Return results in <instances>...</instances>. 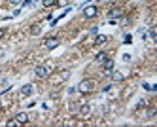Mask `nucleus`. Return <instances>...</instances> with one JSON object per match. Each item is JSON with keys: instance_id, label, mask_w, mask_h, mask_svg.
<instances>
[{"instance_id": "1", "label": "nucleus", "mask_w": 157, "mask_h": 127, "mask_svg": "<svg viewBox=\"0 0 157 127\" xmlns=\"http://www.w3.org/2000/svg\"><path fill=\"white\" fill-rule=\"evenodd\" d=\"M93 87H95V82L93 80H82L80 84H78V91L80 93H89V91H93Z\"/></svg>"}, {"instance_id": "2", "label": "nucleus", "mask_w": 157, "mask_h": 127, "mask_svg": "<svg viewBox=\"0 0 157 127\" xmlns=\"http://www.w3.org/2000/svg\"><path fill=\"white\" fill-rule=\"evenodd\" d=\"M49 66H46V65H38V66H34V74L36 76H40V78H46V76H49Z\"/></svg>"}, {"instance_id": "3", "label": "nucleus", "mask_w": 157, "mask_h": 127, "mask_svg": "<svg viewBox=\"0 0 157 127\" xmlns=\"http://www.w3.org/2000/svg\"><path fill=\"white\" fill-rule=\"evenodd\" d=\"M97 14H98V8H97V6H87V8L83 10V17H87V19L95 17Z\"/></svg>"}, {"instance_id": "4", "label": "nucleus", "mask_w": 157, "mask_h": 127, "mask_svg": "<svg viewBox=\"0 0 157 127\" xmlns=\"http://www.w3.org/2000/svg\"><path fill=\"white\" fill-rule=\"evenodd\" d=\"M106 76H108V78H112L114 82H123V78H125V74H123V72H117V70H110Z\"/></svg>"}, {"instance_id": "5", "label": "nucleus", "mask_w": 157, "mask_h": 127, "mask_svg": "<svg viewBox=\"0 0 157 127\" xmlns=\"http://www.w3.org/2000/svg\"><path fill=\"white\" fill-rule=\"evenodd\" d=\"M59 44H61V42H59V38H55V36H53V38H48L46 42H44V46H46L48 50H55Z\"/></svg>"}, {"instance_id": "6", "label": "nucleus", "mask_w": 157, "mask_h": 127, "mask_svg": "<svg viewBox=\"0 0 157 127\" xmlns=\"http://www.w3.org/2000/svg\"><path fill=\"white\" fill-rule=\"evenodd\" d=\"M29 120H30V118H29V114H27V112H19L17 116H15V121H17L19 125H23V123H29Z\"/></svg>"}, {"instance_id": "7", "label": "nucleus", "mask_w": 157, "mask_h": 127, "mask_svg": "<svg viewBox=\"0 0 157 127\" xmlns=\"http://www.w3.org/2000/svg\"><path fill=\"white\" fill-rule=\"evenodd\" d=\"M32 91H34V85H32V84H25L23 87H21V95L29 97V95H32Z\"/></svg>"}, {"instance_id": "8", "label": "nucleus", "mask_w": 157, "mask_h": 127, "mask_svg": "<svg viewBox=\"0 0 157 127\" xmlns=\"http://www.w3.org/2000/svg\"><path fill=\"white\" fill-rule=\"evenodd\" d=\"M102 66H104V70H106V72L114 70V61H112V59H104V61H102Z\"/></svg>"}, {"instance_id": "9", "label": "nucleus", "mask_w": 157, "mask_h": 127, "mask_svg": "<svg viewBox=\"0 0 157 127\" xmlns=\"http://www.w3.org/2000/svg\"><path fill=\"white\" fill-rule=\"evenodd\" d=\"M119 17H121V10L119 8L110 10V19H119Z\"/></svg>"}, {"instance_id": "10", "label": "nucleus", "mask_w": 157, "mask_h": 127, "mask_svg": "<svg viewBox=\"0 0 157 127\" xmlns=\"http://www.w3.org/2000/svg\"><path fill=\"white\" fill-rule=\"evenodd\" d=\"M42 32V29H40V25H32L30 27V34H32V36H38V34Z\"/></svg>"}, {"instance_id": "11", "label": "nucleus", "mask_w": 157, "mask_h": 127, "mask_svg": "<svg viewBox=\"0 0 157 127\" xmlns=\"http://www.w3.org/2000/svg\"><path fill=\"white\" fill-rule=\"evenodd\" d=\"M104 42H108V36H104V34H98V36H97V44H104Z\"/></svg>"}, {"instance_id": "12", "label": "nucleus", "mask_w": 157, "mask_h": 127, "mask_svg": "<svg viewBox=\"0 0 157 127\" xmlns=\"http://www.w3.org/2000/svg\"><path fill=\"white\" fill-rule=\"evenodd\" d=\"M42 4L46 6V8H49V6H55V4H57V0H42Z\"/></svg>"}, {"instance_id": "13", "label": "nucleus", "mask_w": 157, "mask_h": 127, "mask_svg": "<svg viewBox=\"0 0 157 127\" xmlns=\"http://www.w3.org/2000/svg\"><path fill=\"white\" fill-rule=\"evenodd\" d=\"M95 59H97L98 63H102V61L106 59V53H104V51H100V53H97V57H95Z\"/></svg>"}, {"instance_id": "14", "label": "nucleus", "mask_w": 157, "mask_h": 127, "mask_svg": "<svg viewBox=\"0 0 157 127\" xmlns=\"http://www.w3.org/2000/svg\"><path fill=\"white\" fill-rule=\"evenodd\" d=\"M155 112H157V110H155V108L151 106V108L148 110V118H153V116H155Z\"/></svg>"}, {"instance_id": "15", "label": "nucleus", "mask_w": 157, "mask_h": 127, "mask_svg": "<svg viewBox=\"0 0 157 127\" xmlns=\"http://www.w3.org/2000/svg\"><path fill=\"white\" fill-rule=\"evenodd\" d=\"M131 40H132L131 34H125V44H131Z\"/></svg>"}, {"instance_id": "16", "label": "nucleus", "mask_w": 157, "mask_h": 127, "mask_svg": "<svg viewBox=\"0 0 157 127\" xmlns=\"http://www.w3.org/2000/svg\"><path fill=\"white\" fill-rule=\"evenodd\" d=\"M21 2H23V0H10V4H15V6L21 4Z\"/></svg>"}, {"instance_id": "17", "label": "nucleus", "mask_w": 157, "mask_h": 127, "mask_svg": "<svg viewBox=\"0 0 157 127\" xmlns=\"http://www.w3.org/2000/svg\"><path fill=\"white\" fill-rule=\"evenodd\" d=\"M2 36H4V29H2V30H0V38H2Z\"/></svg>"}]
</instances>
